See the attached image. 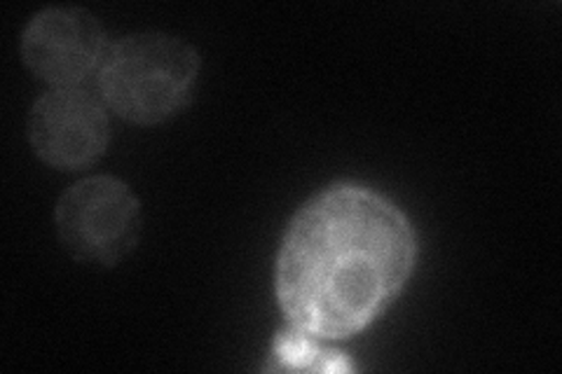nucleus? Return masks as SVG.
Returning <instances> with one entry per match:
<instances>
[{"label": "nucleus", "instance_id": "f257e3e1", "mask_svg": "<svg viewBox=\"0 0 562 374\" xmlns=\"http://www.w3.org/2000/svg\"><path fill=\"white\" fill-rule=\"evenodd\" d=\"M417 260L411 220L363 185L316 192L289 223L274 291L289 326L319 340H347L390 309Z\"/></svg>", "mask_w": 562, "mask_h": 374}, {"label": "nucleus", "instance_id": "f03ea898", "mask_svg": "<svg viewBox=\"0 0 562 374\" xmlns=\"http://www.w3.org/2000/svg\"><path fill=\"white\" fill-rule=\"evenodd\" d=\"M202 59L169 33H134L109 45L99 66V97L120 120L155 127L179 115L198 89Z\"/></svg>", "mask_w": 562, "mask_h": 374}, {"label": "nucleus", "instance_id": "7ed1b4c3", "mask_svg": "<svg viewBox=\"0 0 562 374\" xmlns=\"http://www.w3.org/2000/svg\"><path fill=\"white\" fill-rule=\"evenodd\" d=\"M55 229L76 262L115 267L138 246L144 213L134 190L120 178L90 175L59 197Z\"/></svg>", "mask_w": 562, "mask_h": 374}, {"label": "nucleus", "instance_id": "20e7f679", "mask_svg": "<svg viewBox=\"0 0 562 374\" xmlns=\"http://www.w3.org/2000/svg\"><path fill=\"white\" fill-rule=\"evenodd\" d=\"M26 132L41 162L59 171H80L97 165L109 150V109L82 87H55L31 105Z\"/></svg>", "mask_w": 562, "mask_h": 374}, {"label": "nucleus", "instance_id": "39448f33", "mask_svg": "<svg viewBox=\"0 0 562 374\" xmlns=\"http://www.w3.org/2000/svg\"><path fill=\"white\" fill-rule=\"evenodd\" d=\"M105 49V31L92 12L74 5L45 8L22 33V61L31 73L55 87H80L99 70Z\"/></svg>", "mask_w": 562, "mask_h": 374}, {"label": "nucleus", "instance_id": "423d86ee", "mask_svg": "<svg viewBox=\"0 0 562 374\" xmlns=\"http://www.w3.org/2000/svg\"><path fill=\"white\" fill-rule=\"evenodd\" d=\"M277 355L286 367H307L312 361H319V351L312 344V337L293 326L277 337Z\"/></svg>", "mask_w": 562, "mask_h": 374}]
</instances>
